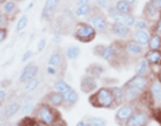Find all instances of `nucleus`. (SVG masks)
<instances>
[{
  "label": "nucleus",
  "instance_id": "nucleus-1",
  "mask_svg": "<svg viewBox=\"0 0 161 126\" xmlns=\"http://www.w3.org/2000/svg\"><path fill=\"white\" fill-rule=\"evenodd\" d=\"M32 117L35 118V121H38V122H42L47 126H53L54 123H57L59 119H62V114H60L59 109L50 106L48 103L42 101L40 103L36 105Z\"/></svg>",
  "mask_w": 161,
  "mask_h": 126
},
{
  "label": "nucleus",
  "instance_id": "nucleus-2",
  "mask_svg": "<svg viewBox=\"0 0 161 126\" xmlns=\"http://www.w3.org/2000/svg\"><path fill=\"white\" fill-rule=\"evenodd\" d=\"M89 103L97 109H113L114 99L110 87H99L97 91L89 95Z\"/></svg>",
  "mask_w": 161,
  "mask_h": 126
},
{
  "label": "nucleus",
  "instance_id": "nucleus-3",
  "mask_svg": "<svg viewBox=\"0 0 161 126\" xmlns=\"http://www.w3.org/2000/svg\"><path fill=\"white\" fill-rule=\"evenodd\" d=\"M54 90L58 91L59 94H62V97L64 99V103L70 105V106H73V105H75L79 101L78 93L75 91V90L70 86L63 78H59L54 82Z\"/></svg>",
  "mask_w": 161,
  "mask_h": 126
},
{
  "label": "nucleus",
  "instance_id": "nucleus-4",
  "mask_svg": "<svg viewBox=\"0 0 161 126\" xmlns=\"http://www.w3.org/2000/svg\"><path fill=\"white\" fill-rule=\"evenodd\" d=\"M73 36L75 40H78L80 43H90L95 39V36H97V31H95V28L90 26L89 23L78 22L75 24Z\"/></svg>",
  "mask_w": 161,
  "mask_h": 126
},
{
  "label": "nucleus",
  "instance_id": "nucleus-5",
  "mask_svg": "<svg viewBox=\"0 0 161 126\" xmlns=\"http://www.w3.org/2000/svg\"><path fill=\"white\" fill-rule=\"evenodd\" d=\"M86 23H89L92 27H94L97 32H106L109 30V24H110L106 14H103L99 9H94L92 15H89Z\"/></svg>",
  "mask_w": 161,
  "mask_h": 126
},
{
  "label": "nucleus",
  "instance_id": "nucleus-6",
  "mask_svg": "<svg viewBox=\"0 0 161 126\" xmlns=\"http://www.w3.org/2000/svg\"><path fill=\"white\" fill-rule=\"evenodd\" d=\"M137 109V105L136 103H122L121 106L117 107L114 114V121L115 123L119 126H125L126 122L129 121V118L133 115V113Z\"/></svg>",
  "mask_w": 161,
  "mask_h": 126
},
{
  "label": "nucleus",
  "instance_id": "nucleus-7",
  "mask_svg": "<svg viewBox=\"0 0 161 126\" xmlns=\"http://www.w3.org/2000/svg\"><path fill=\"white\" fill-rule=\"evenodd\" d=\"M150 121H152L150 113L142 107H137L125 126H149Z\"/></svg>",
  "mask_w": 161,
  "mask_h": 126
},
{
  "label": "nucleus",
  "instance_id": "nucleus-8",
  "mask_svg": "<svg viewBox=\"0 0 161 126\" xmlns=\"http://www.w3.org/2000/svg\"><path fill=\"white\" fill-rule=\"evenodd\" d=\"M109 31L115 38L128 39V40L132 39V34H133L132 28L126 27L125 24H121V23H110L109 24Z\"/></svg>",
  "mask_w": 161,
  "mask_h": 126
},
{
  "label": "nucleus",
  "instance_id": "nucleus-9",
  "mask_svg": "<svg viewBox=\"0 0 161 126\" xmlns=\"http://www.w3.org/2000/svg\"><path fill=\"white\" fill-rule=\"evenodd\" d=\"M150 82H152V80L149 79V77H142V75L136 74L134 77H132L124 85V86L125 87H134V89L142 90V91H148Z\"/></svg>",
  "mask_w": 161,
  "mask_h": 126
},
{
  "label": "nucleus",
  "instance_id": "nucleus-10",
  "mask_svg": "<svg viewBox=\"0 0 161 126\" xmlns=\"http://www.w3.org/2000/svg\"><path fill=\"white\" fill-rule=\"evenodd\" d=\"M124 48L129 58H141L145 55V47H142L138 43H136L132 39L124 42Z\"/></svg>",
  "mask_w": 161,
  "mask_h": 126
},
{
  "label": "nucleus",
  "instance_id": "nucleus-11",
  "mask_svg": "<svg viewBox=\"0 0 161 126\" xmlns=\"http://www.w3.org/2000/svg\"><path fill=\"white\" fill-rule=\"evenodd\" d=\"M20 107H22V103H20V99H16V98H9L7 105L4 106L3 109V119H9L15 117L19 112H20Z\"/></svg>",
  "mask_w": 161,
  "mask_h": 126
},
{
  "label": "nucleus",
  "instance_id": "nucleus-12",
  "mask_svg": "<svg viewBox=\"0 0 161 126\" xmlns=\"http://www.w3.org/2000/svg\"><path fill=\"white\" fill-rule=\"evenodd\" d=\"M79 87H80V91L85 94H93L94 91L98 90V80L92 78L90 75L85 74L79 80Z\"/></svg>",
  "mask_w": 161,
  "mask_h": 126
},
{
  "label": "nucleus",
  "instance_id": "nucleus-13",
  "mask_svg": "<svg viewBox=\"0 0 161 126\" xmlns=\"http://www.w3.org/2000/svg\"><path fill=\"white\" fill-rule=\"evenodd\" d=\"M38 74H39V67L34 63H28L27 66H24L22 73H20L19 80L22 83H27V82H30V80L38 78Z\"/></svg>",
  "mask_w": 161,
  "mask_h": 126
},
{
  "label": "nucleus",
  "instance_id": "nucleus-14",
  "mask_svg": "<svg viewBox=\"0 0 161 126\" xmlns=\"http://www.w3.org/2000/svg\"><path fill=\"white\" fill-rule=\"evenodd\" d=\"M59 3H60V0H46V3H44V6H43V9H42V14H40L42 19L43 20L51 19L54 16V14L57 12Z\"/></svg>",
  "mask_w": 161,
  "mask_h": 126
},
{
  "label": "nucleus",
  "instance_id": "nucleus-15",
  "mask_svg": "<svg viewBox=\"0 0 161 126\" xmlns=\"http://www.w3.org/2000/svg\"><path fill=\"white\" fill-rule=\"evenodd\" d=\"M43 102L48 103L50 106H53V107L59 109V107H62L64 105V99L62 97V94H59L58 91L53 90V91H50V93H47L46 95H44Z\"/></svg>",
  "mask_w": 161,
  "mask_h": 126
},
{
  "label": "nucleus",
  "instance_id": "nucleus-16",
  "mask_svg": "<svg viewBox=\"0 0 161 126\" xmlns=\"http://www.w3.org/2000/svg\"><path fill=\"white\" fill-rule=\"evenodd\" d=\"M2 11L8 20H14L19 12V6L15 0H6V3L2 6Z\"/></svg>",
  "mask_w": 161,
  "mask_h": 126
},
{
  "label": "nucleus",
  "instance_id": "nucleus-17",
  "mask_svg": "<svg viewBox=\"0 0 161 126\" xmlns=\"http://www.w3.org/2000/svg\"><path fill=\"white\" fill-rule=\"evenodd\" d=\"M148 95L150 101H152V103L156 105L161 102V83L157 82V80H152L149 85V89H148Z\"/></svg>",
  "mask_w": 161,
  "mask_h": 126
},
{
  "label": "nucleus",
  "instance_id": "nucleus-18",
  "mask_svg": "<svg viewBox=\"0 0 161 126\" xmlns=\"http://www.w3.org/2000/svg\"><path fill=\"white\" fill-rule=\"evenodd\" d=\"M20 103H22V107H20V112L24 115H31L34 114V110L36 107V105L34 102V98L31 95H26L20 99Z\"/></svg>",
  "mask_w": 161,
  "mask_h": 126
},
{
  "label": "nucleus",
  "instance_id": "nucleus-19",
  "mask_svg": "<svg viewBox=\"0 0 161 126\" xmlns=\"http://www.w3.org/2000/svg\"><path fill=\"white\" fill-rule=\"evenodd\" d=\"M144 58L150 64V67H158L161 66V50H148L145 52Z\"/></svg>",
  "mask_w": 161,
  "mask_h": 126
},
{
  "label": "nucleus",
  "instance_id": "nucleus-20",
  "mask_svg": "<svg viewBox=\"0 0 161 126\" xmlns=\"http://www.w3.org/2000/svg\"><path fill=\"white\" fill-rule=\"evenodd\" d=\"M142 14H144V16H145V19H147L148 22L156 20V18H157V19L160 18V11L154 7V4L152 3V0H149V2L145 4Z\"/></svg>",
  "mask_w": 161,
  "mask_h": 126
},
{
  "label": "nucleus",
  "instance_id": "nucleus-21",
  "mask_svg": "<svg viewBox=\"0 0 161 126\" xmlns=\"http://www.w3.org/2000/svg\"><path fill=\"white\" fill-rule=\"evenodd\" d=\"M150 31H133L132 34V40H134L136 43L141 44L142 47H148L149 39H150Z\"/></svg>",
  "mask_w": 161,
  "mask_h": 126
},
{
  "label": "nucleus",
  "instance_id": "nucleus-22",
  "mask_svg": "<svg viewBox=\"0 0 161 126\" xmlns=\"http://www.w3.org/2000/svg\"><path fill=\"white\" fill-rule=\"evenodd\" d=\"M103 73H105V68H103L102 64H99V63H92V64H89L87 68H86V71H85V74L90 75V77L94 78V79L101 78Z\"/></svg>",
  "mask_w": 161,
  "mask_h": 126
},
{
  "label": "nucleus",
  "instance_id": "nucleus-23",
  "mask_svg": "<svg viewBox=\"0 0 161 126\" xmlns=\"http://www.w3.org/2000/svg\"><path fill=\"white\" fill-rule=\"evenodd\" d=\"M110 91L113 94V99H114V106L118 107L122 103H125L124 99V89L122 86H110Z\"/></svg>",
  "mask_w": 161,
  "mask_h": 126
},
{
  "label": "nucleus",
  "instance_id": "nucleus-24",
  "mask_svg": "<svg viewBox=\"0 0 161 126\" xmlns=\"http://www.w3.org/2000/svg\"><path fill=\"white\" fill-rule=\"evenodd\" d=\"M63 62H64V55L59 51V50H57V51H54L53 54H51V57L48 58V66H53V67H55V68H59L60 66L63 64Z\"/></svg>",
  "mask_w": 161,
  "mask_h": 126
},
{
  "label": "nucleus",
  "instance_id": "nucleus-25",
  "mask_svg": "<svg viewBox=\"0 0 161 126\" xmlns=\"http://www.w3.org/2000/svg\"><path fill=\"white\" fill-rule=\"evenodd\" d=\"M94 6L92 4H85V6H77V8L74 9L75 18H83V16H89L92 15V12L94 11Z\"/></svg>",
  "mask_w": 161,
  "mask_h": 126
},
{
  "label": "nucleus",
  "instance_id": "nucleus-26",
  "mask_svg": "<svg viewBox=\"0 0 161 126\" xmlns=\"http://www.w3.org/2000/svg\"><path fill=\"white\" fill-rule=\"evenodd\" d=\"M114 6H115L117 12L121 14V15H132L133 14V7L130 6V4L125 3L124 0H117Z\"/></svg>",
  "mask_w": 161,
  "mask_h": 126
},
{
  "label": "nucleus",
  "instance_id": "nucleus-27",
  "mask_svg": "<svg viewBox=\"0 0 161 126\" xmlns=\"http://www.w3.org/2000/svg\"><path fill=\"white\" fill-rule=\"evenodd\" d=\"M150 73V64L147 62V59L142 58L137 64V70H136V74L137 75H142V77H148Z\"/></svg>",
  "mask_w": 161,
  "mask_h": 126
},
{
  "label": "nucleus",
  "instance_id": "nucleus-28",
  "mask_svg": "<svg viewBox=\"0 0 161 126\" xmlns=\"http://www.w3.org/2000/svg\"><path fill=\"white\" fill-rule=\"evenodd\" d=\"M80 55V48L78 46H69L64 51V57H66L69 60H75L78 59Z\"/></svg>",
  "mask_w": 161,
  "mask_h": 126
},
{
  "label": "nucleus",
  "instance_id": "nucleus-29",
  "mask_svg": "<svg viewBox=\"0 0 161 126\" xmlns=\"http://www.w3.org/2000/svg\"><path fill=\"white\" fill-rule=\"evenodd\" d=\"M148 47H149V50H161V36L160 35H157L156 32L150 34Z\"/></svg>",
  "mask_w": 161,
  "mask_h": 126
},
{
  "label": "nucleus",
  "instance_id": "nucleus-30",
  "mask_svg": "<svg viewBox=\"0 0 161 126\" xmlns=\"http://www.w3.org/2000/svg\"><path fill=\"white\" fill-rule=\"evenodd\" d=\"M149 22L147 19H137L134 23V31H149Z\"/></svg>",
  "mask_w": 161,
  "mask_h": 126
},
{
  "label": "nucleus",
  "instance_id": "nucleus-31",
  "mask_svg": "<svg viewBox=\"0 0 161 126\" xmlns=\"http://www.w3.org/2000/svg\"><path fill=\"white\" fill-rule=\"evenodd\" d=\"M27 24H28V16H27V14H23L16 22V31L18 32L23 31V30L27 27Z\"/></svg>",
  "mask_w": 161,
  "mask_h": 126
},
{
  "label": "nucleus",
  "instance_id": "nucleus-32",
  "mask_svg": "<svg viewBox=\"0 0 161 126\" xmlns=\"http://www.w3.org/2000/svg\"><path fill=\"white\" fill-rule=\"evenodd\" d=\"M39 79L38 78H35V79H32V80H30V82H27V83H24V91L26 93H32V91H35L38 87H39Z\"/></svg>",
  "mask_w": 161,
  "mask_h": 126
},
{
  "label": "nucleus",
  "instance_id": "nucleus-33",
  "mask_svg": "<svg viewBox=\"0 0 161 126\" xmlns=\"http://www.w3.org/2000/svg\"><path fill=\"white\" fill-rule=\"evenodd\" d=\"M87 122L90 123V126H106V119L105 118H101V117H89Z\"/></svg>",
  "mask_w": 161,
  "mask_h": 126
},
{
  "label": "nucleus",
  "instance_id": "nucleus-34",
  "mask_svg": "<svg viewBox=\"0 0 161 126\" xmlns=\"http://www.w3.org/2000/svg\"><path fill=\"white\" fill-rule=\"evenodd\" d=\"M110 6V0H94V8L95 9H106Z\"/></svg>",
  "mask_w": 161,
  "mask_h": 126
},
{
  "label": "nucleus",
  "instance_id": "nucleus-35",
  "mask_svg": "<svg viewBox=\"0 0 161 126\" xmlns=\"http://www.w3.org/2000/svg\"><path fill=\"white\" fill-rule=\"evenodd\" d=\"M136 20H137V18H136L133 14H132V15H125V18H124V23H122V24H125L126 27H130V28H132V27L134 26Z\"/></svg>",
  "mask_w": 161,
  "mask_h": 126
},
{
  "label": "nucleus",
  "instance_id": "nucleus-36",
  "mask_svg": "<svg viewBox=\"0 0 161 126\" xmlns=\"http://www.w3.org/2000/svg\"><path fill=\"white\" fill-rule=\"evenodd\" d=\"M62 27L60 26H57L54 28V43L55 44H58V43H60V39H62Z\"/></svg>",
  "mask_w": 161,
  "mask_h": 126
},
{
  "label": "nucleus",
  "instance_id": "nucleus-37",
  "mask_svg": "<svg viewBox=\"0 0 161 126\" xmlns=\"http://www.w3.org/2000/svg\"><path fill=\"white\" fill-rule=\"evenodd\" d=\"M46 46H47V40L44 39V38L39 39V40H38V43H36V51H38V52H42L43 50L46 48Z\"/></svg>",
  "mask_w": 161,
  "mask_h": 126
},
{
  "label": "nucleus",
  "instance_id": "nucleus-38",
  "mask_svg": "<svg viewBox=\"0 0 161 126\" xmlns=\"http://www.w3.org/2000/svg\"><path fill=\"white\" fill-rule=\"evenodd\" d=\"M152 32H156L157 35H160L161 36V15H160V18L156 20V23H154V26H153V31Z\"/></svg>",
  "mask_w": 161,
  "mask_h": 126
},
{
  "label": "nucleus",
  "instance_id": "nucleus-39",
  "mask_svg": "<svg viewBox=\"0 0 161 126\" xmlns=\"http://www.w3.org/2000/svg\"><path fill=\"white\" fill-rule=\"evenodd\" d=\"M7 36H8V30H7V27H0V44H2L4 40L7 39Z\"/></svg>",
  "mask_w": 161,
  "mask_h": 126
},
{
  "label": "nucleus",
  "instance_id": "nucleus-40",
  "mask_svg": "<svg viewBox=\"0 0 161 126\" xmlns=\"http://www.w3.org/2000/svg\"><path fill=\"white\" fill-rule=\"evenodd\" d=\"M32 55H34V52L31 51V50H27V51H24V54L22 55V62L23 63H27L28 60L32 58Z\"/></svg>",
  "mask_w": 161,
  "mask_h": 126
},
{
  "label": "nucleus",
  "instance_id": "nucleus-41",
  "mask_svg": "<svg viewBox=\"0 0 161 126\" xmlns=\"http://www.w3.org/2000/svg\"><path fill=\"white\" fill-rule=\"evenodd\" d=\"M117 14V9H115V6H113V4H110V6L106 8V16H110L112 18L113 15Z\"/></svg>",
  "mask_w": 161,
  "mask_h": 126
},
{
  "label": "nucleus",
  "instance_id": "nucleus-42",
  "mask_svg": "<svg viewBox=\"0 0 161 126\" xmlns=\"http://www.w3.org/2000/svg\"><path fill=\"white\" fill-rule=\"evenodd\" d=\"M46 73H47V75H50V77H54V75L58 74V68H55V67H53V66H48V64H47Z\"/></svg>",
  "mask_w": 161,
  "mask_h": 126
},
{
  "label": "nucleus",
  "instance_id": "nucleus-43",
  "mask_svg": "<svg viewBox=\"0 0 161 126\" xmlns=\"http://www.w3.org/2000/svg\"><path fill=\"white\" fill-rule=\"evenodd\" d=\"M7 22H8V19L6 18V15L3 14L2 9H0V27H6L7 26Z\"/></svg>",
  "mask_w": 161,
  "mask_h": 126
},
{
  "label": "nucleus",
  "instance_id": "nucleus-44",
  "mask_svg": "<svg viewBox=\"0 0 161 126\" xmlns=\"http://www.w3.org/2000/svg\"><path fill=\"white\" fill-rule=\"evenodd\" d=\"M9 86H11V80L9 79H3L2 82H0V89H8Z\"/></svg>",
  "mask_w": 161,
  "mask_h": 126
},
{
  "label": "nucleus",
  "instance_id": "nucleus-45",
  "mask_svg": "<svg viewBox=\"0 0 161 126\" xmlns=\"http://www.w3.org/2000/svg\"><path fill=\"white\" fill-rule=\"evenodd\" d=\"M8 97V93H7V90L6 89H0V102L4 99H7Z\"/></svg>",
  "mask_w": 161,
  "mask_h": 126
},
{
  "label": "nucleus",
  "instance_id": "nucleus-46",
  "mask_svg": "<svg viewBox=\"0 0 161 126\" xmlns=\"http://www.w3.org/2000/svg\"><path fill=\"white\" fill-rule=\"evenodd\" d=\"M152 3L154 4V7L161 12V0H152Z\"/></svg>",
  "mask_w": 161,
  "mask_h": 126
},
{
  "label": "nucleus",
  "instance_id": "nucleus-47",
  "mask_svg": "<svg viewBox=\"0 0 161 126\" xmlns=\"http://www.w3.org/2000/svg\"><path fill=\"white\" fill-rule=\"evenodd\" d=\"M53 126H67V123H66V121H64V119L62 118V119H59L57 123H54Z\"/></svg>",
  "mask_w": 161,
  "mask_h": 126
},
{
  "label": "nucleus",
  "instance_id": "nucleus-48",
  "mask_svg": "<svg viewBox=\"0 0 161 126\" xmlns=\"http://www.w3.org/2000/svg\"><path fill=\"white\" fill-rule=\"evenodd\" d=\"M85 4H90V0H77V6H85Z\"/></svg>",
  "mask_w": 161,
  "mask_h": 126
},
{
  "label": "nucleus",
  "instance_id": "nucleus-49",
  "mask_svg": "<svg viewBox=\"0 0 161 126\" xmlns=\"http://www.w3.org/2000/svg\"><path fill=\"white\" fill-rule=\"evenodd\" d=\"M77 126H90V123L87 122L86 119H85V121H79V122L77 123Z\"/></svg>",
  "mask_w": 161,
  "mask_h": 126
},
{
  "label": "nucleus",
  "instance_id": "nucleus-50",
  "mask_svg": "<svg viewBox=\"0 0 161 126\" xmlns=\"http://www.w3.org/2000/svg\"><path fill=\"white\" fill-rule=\"evenodd\" d=\"M124 2H125V3H128V4H130V6H132V7H133V6H134V4H136V3H137V0H124Z\"/></svg>",
  "mask_w": 161,
  "mask_h": 126
},
{
  "label": "nucleus",
  "instance_id": "nucleus-51",
  "mask_svg": "<svg viewBox=\"0 0 161 126\" xmlns=\"http://www.w3.org/2000/svg\"><path fill=\"white\" fill-rule=\"evenodd\" d=\"M156 80H157V82H160V83H161V70H160V71L157 73V75H156Z\"/></svg>",
  "mask_w": 161,
  "mask_h": 126
},
{
  "label": "nucleus",
  "instance_id": "nucleus-52",
  "mask_svg": "<svg viewBox=\"0 0 161 126\" xmlns=\"http://www.w3.org/2000/svg\"><path fill=\"white\" fill-rule=\"evenodd\" d=\"M9 123L7 122L6 119H0V126H8Z\"/></svg>",
  "mask_w": 161,
  "mask_h": 126
},
{
  "label": "nucleus",
  "instance_id": "nucleus-53",
  "mask_svg": "<svg viewBox=\"0 0 161 126\" xmlns=\"http://www.w3.org/2000/svg\"><path fill=\"white\" fill-rule=\"evenodd\" d=\"M32 126H47V125H44V123H42V122H38V121H35V123H34Z\"/></svg>",
  "mask_w": 161,
  "mask_h": 126
},
{
  "label": "nucleus",
  "instance_id": "nucleus-54",
  "mask_svg": "<svg viewBox=\"0 0 161 126\" xmlns=\"http://www.w3.org/2000/svg\"><path fill=\"white\" fill-rule=\"evenodd\" d=\"M32 7H34V2H31V3L28 4V7H27V11H30V9H31Z\"/></svg>",
  "mask_w": 161,
  "mask_h": 126
},
{
  "label": "nucleus",
  "instance_id": "nucleus-55",
  "mask_svg": "<svg viewBox=\"0 0 161 126\" xmlns=\"http://www.w3.org/2000/svg\"><path fill=\"white\" fill-rule=\"evenodd\" d=\"M8 126H20V125H19V122H16V123H9Z\"/></svg>",
  "mask_w": 161,
  "mask_h": 126
},
{
  "label": "nucleus",
  "instance_id": "nucleus-56",
  "mask_svg": "<svg viewBox=\"0 0 161 126\" xmlns=\"http://www.w3.org/2000/svg\"><path fill=\"white\" fill-rule=\"evenodd\" d=\"M15 2H16V3L19 4V3H23V2H26V0H15Z\"/></svg>",
  "mask_w": 161,
  "mask_h": 126
},
{
  "label": "nucleus",
  "instance_id": "nucleus-57",
  "mask_svg": "<svg viewBox=\"0 0 161 126\" xmlns=\"http://www.w3.org/2000/svg\"><path fill=\"white\" fill-rule=\"evenodd\" d=\"M4 3H6V0H0V6H3Z\"/></svg>",
  "mask_w": 161,
  "mask_h": 126
},
{
  "label": "nucleus",
  "instance_id": "nucleus-58",
  "mask_svg": "<svg viewBox=\"0 0 161 126\" xmlns=\"http://www.w3.org/2000/svg\"><path fill=\"white\" fill-rule=\"evenodd\" d=\"M160 110H161V102H160Z\"/></svg>",
  "mask_w": 161,
  "mask_h": 126
},
{
  "label": "nucleus",
  "instance_id": "nucleus-59",
  "mask_svg": "<svg viewBox=\"0 0 161 126\" xmlns=\"http://www.w3.org/2000/svg\"><path fill=\"white\" fill-rule=\"evenodd\" d=\"M90 2H92V0H90ZM93 2H94V0H93Z\"/></svg>",
  "mask_w": 161,
  "mask_h": 126
}]
</instances>
